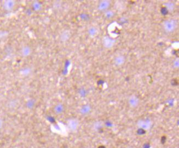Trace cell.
I'll return each mask as SVG.
<instances>
[{
  "mask_svg": "<svg viewBox=\"0 0 179 148\" xmlns=\"http://www.w3.org/2000/svg\"><path fill=\"white\" fill-rule=\"evenodd\" d=\"M163 27L166 32L172 33L177 27L176 21L174 19H168L165 20L163 24Z\"/></svg>",
  "mask_w": 179,
  "mask_h": 148,
  "instance_id": "1",
  "label": "cell"
},
{
  "mask_svg": "<svg viewBox=\"0 0 179 148\" xmlns=\"http://www.w3.org/2000/svg\"><path fill=\"white\" fill-rule=\"evenodd\" d=\"M137 125L140 129L146 131L150 130L152 125V123L151 120L148 119H141L138 121Z\"/></svg>",
  "mask_w": 179,
  "mask_h": 148,
  "instance_id": "2",
  "label": "cell"
},
{
  "mask_svg": "<svg viewBox=\"0 0 179 148\" xmlns=\"http://www.w3.org/2000/svg\"><path fill=\"white\" fill-rule=\"evenodd\" d=\"M16 5V2L14 0H5L3 2V8L6 11H12Z\"/></svg>",
  "mask_w": 179,
  "mask_h": 148,
  "instance_id": "3",
  "label": "cell"
},
{
  "mask_svg": "<svg viewBox=\"0 0 179 148\" xmlns=\"http://www.w3.org/2000/svg\"><path fill=\"white\" fill-rule=\"evenodd\" d=\"M79 122L76 119H71L67 121V126L69 130L72 132L77 131L79 128Z\"/></svg>",
  "mask_w": 179,
  "mask_h": 148,
  "instance_id": "4",
  "label": "cell"
},
{
  "mask_svg": "<svg viewBox=\"0 0 179 148\" xmlns=\"http://www.w3.org/2000/svg\"><path fill=\"white\" fill-rule=\"evenodd\" d=\"M128 103L130 108H135L139 106L140 103V99L135 95H132L129 97Z\"/></svg>",
  "mask_w": 179,
  "mask_h": 148,
  "instance_id": "5",
  "label": "cell"
},
{
  "mask_svg": "<svg viewBox=\"0 0 179 148\" xmlns=\"http://www.w3.org/2000/svg\"><path fill=\"white\" fill-rule=\"evenodd\" d=\"M20 54L24 58L30 57L33 52V50L31 46L29 45H24L20 49Z\"/></svg>",
  "mask_w": 179,
  "mask_h": 148,
  "instance_id": "6",
  "label": "cell"
},
{
  "mask_svg": "<svg viewBox=\"0 0 179 148\" xmlns=\"http://www.w3.org/2000/svg\"><path fill=\"white\" fill-rule=\"evenodd\" d=\"M115 41L109 36H105L102 40V44L106 48H112L115 45Z\"/></svg>",
  "mask_w": 179,
  "mask_h": 148,
  "instance_id": "7",
  "label": "cell"
},
{
  "mask_svg": "<svg viewBox=\"0 0 179 148\" xmlns=\"http://www.w3.org/2000/svg\"><path fill=\"white\" fill-rule=\"evenodd\" d=\"M71 36V33L69 30H64L62 31V33L60 35L59 38L60 41L62 42H67L68 40L70 39Z\"/></svg>",
  "mask_w": 179,
  "mask_h": 148,
  "instance_id": "8",
  "label": "cell"
},
{
  "mask_svg": "<svg viewBox=\"0 0 179 148\" xmlns=\"http://www.w3.org/2000/svg\"><path fill=\"white\" fill-rule=\"evenodd\" d=\"M92 108L89 104H85L83 105L79 109V113L82 115L85 116L90 114L92 111Z\"/></svg>",
  "mask_w": 179,
  "mask_h": 148,
  "instance_id": "9",
  "label": "cell"
},
{
  "mask_svg": "<svg viewBox=\"0 0 179 148\" xmlns=\"http://www.w3.org/2000/svg\"><path fill=\"white\" fill-rule=\"evenodd\" d=\"M65 110V107L62 103H58L56 104L54 108L53 111L56 115H61L64 113Z\"/></svg>",
  "mask_w": 179,
  "mask_h": 148,
  "instance_id": "10",
  "label": "cell"
},
{
  "mask_svg": "<svg viewBox=\"0 0 179 148\" xmlns=\"http://www.w3.org/2000/svg\"><path fill=\"white\" fill-rule=\"evenodd\" d=\"M110 6V2L108 1H102L98 5V10L101 11L106 10L108 7Z\"/></svg>",
  "mask_w": 179,
  "mask_h": 148,
  "instance_id": "11",
  "label": "cell"
},
{
  "mask_svg": "<svg viewBox=\"0 0 179 148\" xmlns=\"http://www.w3.org/2000/svg\"><path fill=\"white\" fill-rule=\"evenodd\" d=\"M32 73V69L31 68L26 67L21 69L19 71V74L22 77H27Z\"/></svg>",
  "mask_w": 179,
  "mask_h": 148,
  "instance_id": "12",
  "label": "cell"
},
{
  "mask_svg": "<svg viewBox=\"0 0 179 148\" xmlns=\"http://www.w3.org/2000/svg\"><path fill=\"white\" fill-rule=\"evenodd\" d=\"M43 7V5L41 2L38 1H35L32 3V8L35 12L40 11Z\"/></svg>",
  "mask_w": 179,
  "mask_h": 148,
  "instance_id": "13",
  "label": "cell"
},
{
  "mask_svg": "<svg viewBox=\"0 0 179 148\" xmlns=\"http://www.w3.org/2000/svg\"><path fill=\"white\" fill-rule=\"evenodd\" d=\"M88 34L90 37H94L98 34V30L95 26H92L88 29Z\"/></svg>",
  "mask_w": 179,
  "mask_h": 148,
  "instance_id": "14",
  "label": "cell"
},
{
  "mask_svg": "<svg viewBox=\"0 0 179 148\" xmlns=\"http://www.w3.org/2000/svg\"><path fill=\"white\" fill-rule=\"evenodd\" d=\"M36 105V100L34 99H30L26 103V107L28 109H33Z\"/></svg>",
  "mask_w": 179,
  "mask_h": 148,
  "instance_id": "15",
  "label": "cell"
},
{
  "mask_svg": "<svg viewBox=\"0 0 179 148\" xmlns=\"http://www.w3.org/2000/svg\"><path fill=\"white\" fill-rule=\"evenodd\" d=\"M125 62V58L123 56H119L115 59V63L117 65H122Z\"/></svg>",
  "mask_w": 179,
  "mask_h": 148,
  "instance_id": "16",
  "label": "cell"
},
{
  "mask_svg": "<svg viewBox=\"0 0 179 148\" xmlns=\"http://www.w3.org/2000/svg\"><path fill=\"white\" fill-rule=\"evenodd\" d=\"M9 33L5 30H0V40H5L8 36Z\"/></svg>",
  "mask_w": 179,
  "mask_h": 148,
  "instance_id": "17",
  "label": "cell"
},
{
  "mask_svg": "<svg viewBox=\"0 0 179 148\" xmlns=\"http://www.w3.org/2000/svg\"><path fill=\"white\" fill-rule=\"evenodd\" d=\"M93 127H94V130H96V131H99V130H101V129L102 128V127H103V125H102V124L101 122H100V121H98V122H95V124H94Z\"/></svg>",
  "mask_w": 179,
  "mask_h": 148,
  "instance_id": "18",
  "label": "cell"
},
{
  "mask_svg": "<svg viewBox=\"0 0 179 148\" xmlns=\"http://www.w3.org/2000/svg\"><path fill=\"white\" fill-rule=\"evenodd\" d=\"M79 94L81 97H85L87 95V91L84 88H81L79 90Z\"/></svg>",
  "mask_w": 179,
  "mask_h": 148,
  "instance_id": "19",
  "label": "cell"
},
{
  "mask_svg": "<svg viewBox=\"0 0 179 148\" xmlns=\"http://www.w3.org/2000/svg\"><path fill=\"white\" fill-rule=\"evenodd\" d=\"M165 7H166V8L169 11H173L174 8V5L172 2L167 3V4H165Z\"/></svg>",
  "mask_w": 179,
  "mask_h": 148,
  "instance_id": "20",
  "label": "cell"
},
{
  "mask_svg": "<svg viewBox=\"0 0 179 148\" xmlns=\"http://www.w3.org/2000/svg\"><path fill=\"white\" fill-rule=\"evenodd\" d=\"M113 15H114V13L111 11H108L106 12L105 13V16H106L107 18H112Z\"/></svg>",
  "mask_w": 179,
  "mask_h": 148,
  "instance_id": "21",
  "label": "cell"
},
{
  "mask_svg": "<svg viewBox=\"0 0 179 148\" xmlns=\"http://www.w3.org/2000/svg\"><path fill=\"white\" fill-rule=\"evenodd\" d=\"M3 126V121L0 119V129L2 128Z\"/></svg>",
  "mask_w": 179,
  "mask_h": 148,
  "instance_id": "22",
  "label": "cell"
},
{
  "mask_svg": "<svg viewBox=\"0 0 179 148\" xmlns=\"http://www.w3.org/2000/svg\"><path fill=\"white\" fill-rule=\"evenodd\" d=\"M133 148V147H128V148Z\"/></svg>",
  "mask_w": 179,
  "mask_h": 148,
  "instance_id": "23",
  "label": "cell"
}]
</instances>
